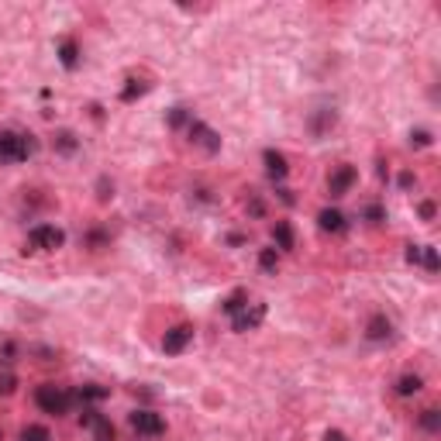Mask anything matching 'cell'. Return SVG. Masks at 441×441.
<instances>
[{
  "label": "cell",
  "instance_id": "1",
  "mask_svg": "<svg viewBox=\"0 0 441 441\" xmlns=\"http://www.w3.org/2000/svg\"><path fill=\"white\" fill-rule=\"evenodd\" d=\"M35 152V138L21 135V131H0V165L11 162H25Z\"/></svg>",
  "mask_w": 441,
  "mask_h": 441
},
{
  "label": "cell",
  "instance_id": "2",
  "mask_svg": "<svg viewBox=\"0 0 441 441\" xmlns=\"http://www.w3.org/2000/svg\"><path fill=\"white\" fill-rule=\"evenodd\" d=\"M73 393L69 390H62V386H55V383H41L39 390H35V403H39L45 414H55V417H62V414H69V407H73Z\"/></svg>",
  "mask_w": 441,
  "mask_h": 441
},
{
  "label": "cell",
  "instance_id": "3",
  "mask_svg": "<svg viewBox=\"0 0 441 441\" xmlns=\"http://www.w3.org/2000/svg\"><path fill=\"white\" fill-rule=\"evenodd\" d=\"M28 241H32V248H39V252H55V248L66 245V231L55 228V224H39V228H32Z\"/></svg>",
  "mask_w": 441,
  "mask_h": 441
},
{
  "label": "cell",
  "instance_id": "4",
  "mask_svg": "<svg viewBox=\"0 0 441 441\" xmlns=\"http://www.w3.org/2000/svg\"><path fill=\"white\" fill-rule=\"evenodd\" d=\"M131 428H135L138 435H145V438H159L162 431H165V421H162L156 410H135V414H131Z\"/></svg>",
  "mask_w": 441,
  "mask_h": 441
},
{
  "label": "cell",
  "instance_id": "5",
  "mask_svg": "<svg viewBox=\"0 0 441 441\" xmlns=\"http://www.w3.org/2000/svg\"><path fill=\"white\" fill-rule=\"evenodd\" d=\"M355 179H359V172H355L352 165H338V169L327 176V194H331V197H345V194L355 186Z\"/></svg>",
  "mask_w": 441,
  "mask_h": 441
},
{
  "label": "cell",
  "instance_id": "6",
  "mask_svg": "<svg viewBox=\"0 0 441 441\" xmlns=\"http://www.w3.org/2000/svg\"><path fill=\"white\" fill-rule=\"evenodd\" d=\"M190 341H194V327H190V324H176V327H169V331H165V338H162V352L179 355Z\"/></svg>",
  "mask_w": 441,
  "mask_h": 441
},
{
  "label": "cell",
  "instance_id": "7",
  "mask_svg": "<svg viewBox=\"0 0 441 441\" xmlns=\"http://www.w3.org/2000/svg\"><path fill=\"white\" fill-rule=\"evenodd\" d=\"M266 318V304H248L245 311H238L235 318H231V327L235 331H255L259 324Z\"/></svg>",
  "mask_w": 441,
  "mask_h": 441
},
{
  "label": "cell",
  "instance_id": "8",
  "mask_svg": "<svg viewBox=\"0 0 441 441\" xmlns=\"http://www.w3.org/2000/svg\"><path fill=\"white\" fill-rule=\"evenodd\" d=\"M190 138H194V145H201L203 152H217V149H221L217 131H214V128H207L203 121H190Z\"/></svg>",
  "mask_w": 441,
  "mask_h": 441
},
{
  "label": "cell",
  "instance_id": "9",
  "mask_svg": "<svg viewBox=\"0 0 441 441\" xmlns=\"http://www.w3.org/2000/svg\"><path fill=\"white\" fill-rule=\"evenodd\" d=\"M266 172L273 176V179H286V172H290V165H286V156L276 152V149H266Z\"/></svg>",
  "mask_w": 441,
  "mask_h": 441
},
{
  "label": "cell",
  "instance_id": "10",
  "mask_svg": "<svg viewBox=\"0 0 441 441\" xmlns=\"http://www.w3.org/2000/svg\"><path fill=\"white\" fill-rule=\"evenodd\" d=\"M318 224H321V231L338 235V231H345V214H341V210H334V207H327V210L318 214Z\"/></svg>",
  "mask_w": 441,
  "mask_h": 441
},
{
  "label": "cell",
  "instance_id": "11",
  "mask_svg": "<svg viewBox=\"0 0 441 441\" xmlns=\"http://www.w3.org/2000/svg\"><path fill=\"white\" fill-rule=\"evenodd\" d=\"M390 331H393V324L386 321L383 314H376V318L369 321V327H365V334H369L372 341H383V338H390Z\"/></svg>",
  "mask_w": 441,
  "mask_h": 441
},
{
  "label": "cell",
  "instance_id": "12",
  "mask_svg": "<svg viewBox=\"0 0 441 441\" xmlns=\"http://www.w3.org/2000/svg\"><path fill=\"white\" fill-rule=\"evenodd\" d=\"M59 62L66 66V69H76V62H80V48H76V41L66 39L59 45Z\"/></svg>",
  "mask_w": 441,
  "mask_h": 441
},
{
  "label": "cell",
  "instance_id": "13",
  "mask_svg": "<svg viewBox=\"0 0 441 441\" xmlns=\"http://www.w3.org/2000/svg\"><path fill=\"white\" fill-rule=\"evenodd\" d=\"M107 393H111L107 386H93V383H90V386H80V390H76L73 397H76L80 403H97V400H104Z\"/></svg>",
  "mask_w": 441,
  "mask_h": 441
},
{
  "label": "cell",
  "instance_id": "14",
  "mask_svg": "<svg viewBox=\"0 0 441 441\" xmlns=\"http://www.w3.org/2000/svg\"><path fill=\"white\" fill-rule=\"evenodd\" d=\"M273 238H276V245H280L283 252H290V248H293V228H290L286 221H276V228H273Z\"/></svg>",
  "mask_w": 441,
  "mask_h": 441
},
{
  "label": "cell",
  "instance_id": "15",
  "mask_svg": "<svg viewBox=\"0 0 441 441\" xmlns=\"http://www.w3.org/2000/svg\"><path fill=\"white\" fill-rule=\"evenodd\" d=\"M221 307H224V314H231V318H235L238 311H245V307H248V293H245V290L231 293V297H228V300H224Z\"/></svg>",
  "mask_w": 441,
  "mask_h": 441
},
{
  "label": "cell",
  "instance_id": "16",
  "mask_svg": "<svg viewBox=\"0 0 441 441\" xmlns=\"http://www.w3.org/2000/svg\"><path fill=\"white\" fill-rule=\"evenodd\" d=\"M93 438L97 441H114L118 438V431H114V424H111L107 417H100V421L93 424Z\"/></svg>",
  "mask_w": 441,
  "mask_h": 441
},
{
  "label": "cell",
  "instance_id": "17",
  "mask_svg": "<svg viewBox=\"0 0 441 441\" xmlns=\"http://www.w3.org/2000/svg\"><path fill=\"white\" fill-rule=\"evenodd\" d=\"M21 441H52V431L41 428V424H28V428L21 431Z\"/></svg>",
  "mask_w": 441,
  "mask_h": 441
},
{
  "label": "cell",
  "instance_id": "18",
  "mask_svg": "<svg viewBox=\"0 0 441 441\" xmlns=\"http://www.w3.org/2000/svg\"><path fill=\"white\" fill-rule=\"evenodd\" d=\"M417 390H421V376H400V383H397L400 397H414Z\"/></svg>",
  "mask_w": 441,
  "mask_h": 441
},
{
  "label": "cell",
  "instance_id": "19",
  "mask_svg": "<svg viewBox=\"0 0 441 441\" xmlns=\"http://www.w3.org/2000/svg\"><path fill=\"white\" fill-rule=\"evenodd\" d=\"M149 90V83H142V80H128V86L121 90V100H135V97H142Z\"/></svg>",
  "mask_w": 441,
  "mask_h": 441
},
{
  "label": "cell",
  "instance_id": "20",
  "mask_svg": "<svg viewBox=\"0 0 441 441\" xmlns=\"http://www.w3.org/2000/svg\"><path fill=\"white\" fill-rule=\"evenodd\" d=\"M259 266H262L266 273H276V266H280V255H276V248H262V255H259Z\"/></svg>",
  "mask_w": 441,
  "mask_h": 441
},
{
  "label": "cell",
  "instance_id": "21",
  "mask_svg": "<svg viewBox=\"0 0 441 441\" xmlns=\"http://www.w3.org/2000/svg\"><path fill=\"white\" fill-rule=\"evenodd\" d=\"M14 386H18V376L11 369H0V397H11Z\"/></svg>",
  "mask_w": 441,
  "mask_h": 441
},
{
  "label": "cell",
  "instance_id": "22",
  "mask_svg": "<svg viewBox=\"0 0 441 441\" xmlns=\"http://www.w3.org/2000/svg\"><path fill=\"white\" fill-rule=\"evenodd\" d=\"M421 424H424L428 431H438V428H441V414L435 410V407H431V410H424V414H421Z\"/></svg>",
  "mask_w": 441,
  "mask_h": 441
},
{
  "label": "cell",
  "instance_id": "23",
  "mask_svg": "<svg viewBox=\"0 0 441 441\" xmlns=\"http://www.w3.org/2000/svg\"><path fill=\"white\" fill-rule=\"evenodd\" d=\"M331 124H334V111H324V114H318V118H314V135H324Z\"/></svg>",
  "mask_w": 441,
  "mask_h": 441
},
{
  "label": "cell",
  "instance_id": "24",
  "mask_svg": "<svg viewBox=\"0 0 441 441\" xmlns=\"http://www.w3.org/2000/svg\"><path fill=\"white\" fill-rule=\"evenodd\" d=\"M421 259H424V266H428L431 273L438 269V252H435V248H424V252H421Z\"/></svg>",
  "mask_w": 441,
  "mask_h": 441
},
{
  "label": "cell",
  "instance_id": "25",
  "mask_svg": "<svg viewBox=\"0 0 441 441\" xmlns=\"http://www.w3.org/2000/svg\"><path fill=\"white\" fill-rule=\"evenodd\" d=\"M179 124H186V111H183V107H172V111H169V128H179Z\"/></svg>",
  "mask_w": 441,
  "mask_h": 441
},
{
  "label": "cell",
  "instance_id": "26",
  "mask_svg": "<svg viewBox=\"0 0 441 441\" xmlns=\"http://www.w3.org/2000/svg\"><path fill=\"white\" fill-rule=\"evenodd\" d=\"M410 142L424 149V145H431V135H428V131H414V135H410Z\"/></svg>",
  "mask_w": 441,
  "mask_h": 441
},
{
  "label": "cell",
  "instance_id": "27",
  "mask_svg": "<svg viewBox=\"0 0 441 441\" xmlns=\"http://www.w3.org/2000/svg\"><path fill=\"white\" fill-rule=\"evenodd\" d=\"M407 262H414V266L421 262V245H410V248H407Z\"/></svg>",
  "mask_w": 441,
  "mask_h": 441
},
{
  "label": "cell",
  "instance_id": "28",
  "mask_svg": "<svg viewBox=\"0 0 441 441\" xmlns=\"http://www.w3.org/2000/svg\"><path fill=\"white\" fill-rule=\"evenodd\" d=\"M59 138H62V142H59V145H62V152H73V145H76V142H73V135L66 131V135H59Z\"/></svg>",
  "mask_w": 441,
  "mask_h": 441
},
{
  "label": "cell",
  "instance_id": "29",
  "mask_svg": "<svg viewBox=\"0 0 441 441\" xmlns=\"http://www.w3.org/2000/svg\"><path fill=\"white\" fill-rule=\"evenodd\" d=\"M421 217H424V221H431V217H435V203H431V201L421 203Z\"/></svg>",
  "mask_w": 441,
  "mask_h": 441
},
{
  "label": "cell",
  "instance_id": "30",
  "mask_svg": "<svg viewBox=\"0 0 441 441\" xmlns=\"http://www.w3.org/2000/svg\"><path fill=\"white\" fill-rule=\"evenodd\" d=\"M365 217H369V221H383V207H369Z\"/></svg>",
  "mask_w": 441,
  "mask_h": 441
},
{
  "label": "cell",
  "instance_id": "31",
  "mask_svg": "<svg viewBox=\"0 0 441 441\" xmlns=\"http://www.w3.org/2000/svg\"><path fill=\"white\" fill-rule=\"evenodd\" d=\"M324 441H348V438H345L341 431H327V438H324Z\"/></svg>",
  "mask_w": 441,
  "mask_h": 441
}]
</instances>
